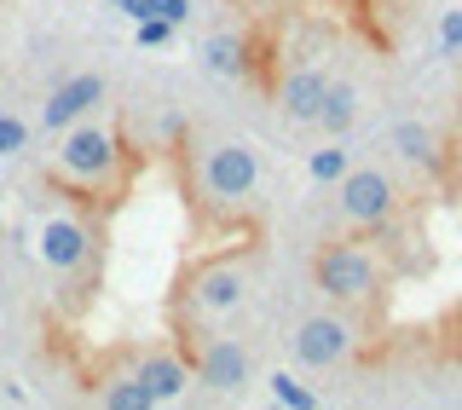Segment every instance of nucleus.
I'll return each instance as SVG.
<instances>
[{"label":"nucleus","instance_id":"15","mask_svg":"<svg viewBox=\"0 0 462 410\" xmlns=\"http://www.w3.org/2000/svg\"><path fill=\"white\" fill-rule=\"evenodd\" d=\"M202 64H208L214 76H243V41L237 35H214L208 47H202Z\"/></svg>","mask_w":462,"mask_h":410},{"label":"nucleus","instance_id":"4","mask_svg":"<svg viewBox=\"0 0 462 410\" xmlns=\"http://www.w3.org/2000/svg\"><path fill=\"white\" fill-rule=\"evenodd\" d=\"M312 284L324 289L329 301L358 306V301H375L387 289V266H382L375 248L353 243V238H336V243H324L312 255Z\"/></svg>","mask_w":462,"mask_h":410},{"label":"nucleus","instance_id":"3","mask_svg":"<svg viewBox=\"0 0 462 410\" xmlns=\"http://www.w3.org/2000/svg\"><path fill=\"white\" fill-rule=\"evenodd\" d=\"M191 185L214 209H243L260 191V156L249 139H208L191 156Z\"/></svg>","mask_w":462,"mask_h":410},{"label":"nucleus","instance_id":"2","mask_svg":"<svg viewBox=\"0 0 462 410\" xmlns=\"http://www.w3.org/2000/svg\"><path fill=\"white\" fill-rule=\"evenodd\" d=\"M254 289V248L237 243V248H214V255L191 260L173 284V324L197 330V324H214V318H231Z\"/></svg>","mask_w":462,"mask_h":410},{"label":"nucleus","instance_id":"16","mask_svg":"<svg viewBox=\"0 0 462 410\" xmlns=\"http://www.w3.org/2000/svg\"><path fill=\"white\" fill-rule=\"evenodd\" d=\"M266 387H272V399L289 405V410H312V405H318V393H312V387H300V376H289V370H272V376H266Z\"/></svg>","mask_w":462,"mask_h":410},{"label":"nucleus","instance_id":"11","mask_svg":"<svg viewBox=\"0 0 462 410\" xmlns=\"http://www.w3.org/2000/svg\"><path fill=\"white\" fill-rule=\"evenodd\" d=\"M324 87H329L324 70H312V64L289 70V76L278 81V110L289 116V122H312L318 105H324Z\"/></svg>","mask_w":462,"mask_h":410},{"label":"nucleus","instance_id":"8","mask_svg":"<svg viewBox=\"0 0 462 410\" xmlns=\"http://www.w3.org/2000/svg\"><path fill=\"white\" fill-rule=\"evenodd\" d=\"M336 185H341L346 226H358V231H382L387 219H393V209H399V191H393V180H387L382 168H346Z\"/></svg>","mask_w":462,"mask_h":410},{"label":"nucleus","instance_id":"19","mask_svg":"<svg viewBox=\"0 0 462 410\" xmlns=\"http://www.w3.org/2000/svg\"><path fill=\"white\" fill-rule=\"evenodd\" d=\"M173 29H180V23H168V18H156V12H151V18H139V47H168Z\"/></svg>","mask_w":462,"mask_h":410},{"label":"nucleus","instance_id":"14","mask_svg":"<svg viewBox=\"0 0 462 410\" xmlns=\"http://www.w3.org/2000/svg\"><path fill=\"white\" fill-rule=\"evenodd\" d=\"M98 405H110V410H151V393H144L139 376L127 370V376H116V382L98 387Z\"/></svg>","mask_w":462,"mask_h":410},{"label":"nucleus","instance_id":"5","mask_svg":"<svg viewBox=\"0 0 462 410\" xmlns=\"http://www.w3.org/2000/svg\"><path fill=\"white\" fill-rule=\"evenodd\" d=\"M180 353L191 364V382H202L208 393H243L254 382V359L243 341H231V335H180Z\"/></svg>","mask_w":462,"mask_h":410},{"label":"nucleus","instance_id":"9","mask_svg":"<svg viewBox=\"0 0 462 410\" xmlns=\"http://www.w3.org/2000/svg\"><path fill=\"white\" fill-rule=\"evenodd\" d=\"M98 105H105V76L81 70V76H69V81H58V87H52V98L41 105V127H47V134H64L69 122L93 116Z\"/></svg>","mask_w":462,"mask_h":410},{"label":"nucleus","instance_id":"21","mask_svg":"<svg viewBox=\"0 0 462 410\" xmlns=\"http://www.w3.org/2000/svg\"><path fill=\"white\" fill-rule=\"evenodd\" d=\"M439 35H445V47H462V12H451V18H445Z\"/></svg>","mask_w":462,"mask_h":410},{"label":"nucleus","instance_id":"10","mask_svg":"<svg viewBox=\"0 0 462 410\" xmlns=\"http://www.w3.org/2000/svg\"><path fill=\"white\" fill-rule=\"evenodd\" d=\"M134 376H139V387L151 393V405H173L191 387V364H185L180 347H151V353H139Z\"/></svg>","mask_w":462,"mask_h":410},{"label":"nucleus","instance_id":"20","mask_svg":"<svg viewBox=\"0 0 462 410\" xmlns=\"http://www.w3.org/2000/svg\"><path fill=\"white\" fill-rule=\"evenodd\" d=\"M151 12L168 18V23H185V18H191V0H151Z\"/></svg>","mask_w":462,"mask_h":410},{"label":"nucleus","instance_id":"18","mask_svg":"<svg viewBox=\"0 0 462 410\" xmlns=\"http://www.w3.org/2000/svg\"><path fill=\"white\" fill-rule=\"evenodd\" d=\"M23 151H29V122L0 110V156H23Z\"/></svg>","mask_w":462,"mask_h":410},{"label":"nucleus","instance_id":"12","mask_svg":"<svg viewBox=\"0 0 462 410\" xmlns=\"http://www.w3.org/2000/svg\"><path fill=\"white\" fill-rule=\"evenodd\" d=\"M312 122L324 127L329 139H341L346 127L358 122V87H353V81H329V87H324V105H318Z\"/></svg>","mask_w":462,"mask_h":410},{"label":"nucleus","instance_id":"1","mask_svg":"<svg viewBox=\"0 0 462 410\" xmlns=\"http://www.w3.org/2000/svg\"><path fill=\"white\" fill-rule=\"evenodd\" d=\"M52 185L81 202H116L127 191V144L110 122H69L52 151Z\"/></svg>","mask_w":462,"mask_h":410},{"label":"nucleus","instance_id":"13","mask_svg":"<svg viewBox=\"0 0 462 410\" xmlns=\"http://www.w3.org/2000/svg\"><path fill=\"white\" fill-rule=\"evenodd\" d=\"M393 144H399V156H404V163L439 168V151H433V134H428V127H416V122H399V127H393Z\"/></svg>","mask_w":462,"mask_h":410},{"label":"nucleus","instance_id":"6","mask_svg":"<svg viewBox=\"0 0 462 410\" xmlns=\"http://www.w3.org/2000/svg\"><path fill=\"white\" fill-rule=\"evenodd\" d=\"M35 255H41V266L58 272V277H81L93 266V255H98V226L87 214H76V209L47 214L35 226Z\"/></svg>","mask_w":462,"mask_h":410},{"label":"nucleus","instance_id":"7","mask_svg":"<svg viewBox=\"0 0 462 410\" xmlns=\"http://www.w3.org/2000/svg\"><path fill=\"white\" fill-rule=\"evenodd\" d=\"M353 341H358L353 318H341V312H307L295 324V335H289V353H295L300 370L324 376V370H341V364L353 359Z\"/></svg>","mask_w":462,"mask_h":410},{"label":"nucleus","instance_id":"17","mask_svg":"<svg viewBox=\"0 0 462 410\" xmlns=\"http://www.w3.org/2000/svg\"><path fill=\"white\" fill-rule=\"evenodd\" d=\"M346 168H353V163H346V151H341V144H318V151L307 156V173H312L318 185H336Z\"/></svg>","mask_w":462,"mask_h":410}]
</instances>
